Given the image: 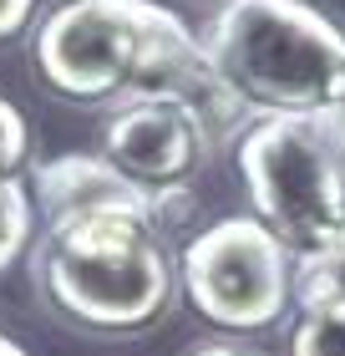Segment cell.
Returning <instances> with one entry per match:
<instances>
[{
    "mask_svg": "<svg viewBox=\"0 0 345 356\" xmlns=\"http://www.w3.org/2000/svg\"><path fill=\"white\" fill-rule=\"evenodd\" d=\"M41 76L56 92L96 97H173L203 133H224L244 102L224 87L193 31L158 0H67L36 36Z\"/></svg>",
    "mask_w": 345,
    "mask_h": 356,
    "instance_id": "obj_1",
    "label": "cell"
},
{
    "mask_svg": "<svg viewBox=\"0 0 345 356\" xmlns=\"http://www.w3.org/2000/svg\"><path fill=\"white\" fill-rule=\"evenodd\" d=\"M203 56L239 102L320 112L345 87V31L305 0H228Z\"/></svg>",
    "mask_w": 345,
    "mask_h": 356,
    "instance_id": "obj_2",
    "label": "cell"
},
{
    "mask_svg": "<svg viewBox=\"0 0 345 356\" xmlns=\"http://www.w3.org/2000/svg\"><path fill=\"white\" fill-rule=\"evenodd\" d=\"M46 290L96 331H137L168 305L173 275L153 214H96L46 234Z\"/></svg>",
    "mask_w": 345,
    "mask_h": 356,
    "instance_id": "obj_3",
    "label": "cell"
},
{
    "mask_svg": "<svg viewBox=\"0 0 345 356\" xmlns=\"http://www.w3.org/2000/svg\"><path fill=\"white\" fill-rule=\"evenodd\" d=\"M244 188L259 219L294 250L345 229V163L310 112H274L239 143Z\"/></svg>",
    "mask_w": 345,
    "mask_h": 356,
    "instance_id": "obj_4",
    "label": "cell"
},
{
    "mask_svg": "<svg viewBox=\"0 0 345 356\" xmlns=\"http://www.w3.org/2000/svg\"><path fill=\"white\" fill-rule=\"evenodd\" d=\"M289 245L264 219H219L183 250L188 300L228 331H259L289 305Z\"/></svg>",
    "mask_w": 345,
    "mask_h": 356,
    "instance_id": "obj_5",
    "label": "cell"
},
{
    "mask_svg": "<svg viewBox=\"0 0 345 356\" xmlns=\"http://www.w3.org/2000/svg\"><path fill=\"white\" fill-rule=\"evenodd\" d=\"M203 122L173 97H133L107 122V158L147 193H173L203 158Z\"/></svg>",
    "mask_w": 345,
    "mask_h": 356,
    "instance_id": "obj_6",
    "label": "cell"
},
{
    "mask_svg": "<svg viewBox=\"0 0 345 356\" xmlns=\"http://www.w3.org/2000/svg\"><path fill=\"white\" fill-rule=\"evenodd\" d=\"M36 199L46 209V219L56 224H76V219H96V214H153L168 219L162 209L173 204V193H147L133 184L112 158H92V153H67L41 163L36 173Z\"/></svg>",
    "mask_w": 345,
    "mask_h": 356,
    "instance_id": "obj_7",
    "label": "cell"
},
{
    "mask_svg": "<svg viewBox=\"0 0 345 356\" xmlns=\"http://www.w3.org/2000/svg\"><path fill=\"white\" fill-rule=\"evenodd\" d=\"M289 296L300 300V311H345V229L294 254Z\"/></svg>",
    "mask_w": 345,
    "mask_h": 356,
    "instance_id": "obj_8",
    "label": "cell"
},
{
    "mask_svg": "<svg viewBox=\"0 0 345 356\" xmlns=\"http://www.w3.org/2000/svg\"><path fill=\"white\" fill-rule=\"evenodd\" d=\"M31 239V199L15 178H0V270L26 250Z\"/></svg>",
    "mask_w": 345,
    "mask_h": 356,
    "instance_id": "obj_9",
    "label": "cell"
},
{
    "mask_svg": "<svg viewBox=\"0 0 345 356\" xmlns=\"http://www.w3.org/2000/svg\"><path fill=\"white\" fill-rule=\"evenodd\" d=\"M294 356H345V311H305Z\"/></svg>",
    "mask_w": 345,
    "mask_h": 356,
    "instance_id": "obj_10",
    "label": "cell"
},
{
    "mask_svg": "<svg viewBox=\"0 0 345 356\" xmlns=\"http://www.w3.org/2000/svg\"><path fill=\"white\" fill-rule=\"evenodd\" d=\"M26 148H31V138H26L21 107L0 97V178H15V168L26 163Z\"/></svg>",
    "mask_w": 345,
    "mask_h": 356,
    "instance_id": "obj_11",
    "label": "cell"
},
{
    "mask_svg": "<svg viewBox=\"0 0 345 356\" xmlns=\"http://www.w3.org/2000/svg\"><path fill=\"white\" fill-rule=\"evenodd\" d=\"M310 118H315V127H320V133H325V143H330V148H335V158H340V163H345V87L330 97V102H325L320 112H310Z\"/></svg>",
    "mask_w": 345,
    "mask_h": 356,
    "instance_id": "obj_12",
    "label": "cell"
},
{
    "mask_svg": "<svg viewBox=\"0 0 345 356\" xmlns=\"http://www.w3.org/2000/svg\"><path fill=\"white\" fill-rule=\"evenodd\" d=\"M31 10H36V0H0V41L15 36L31 21Z\"/></svg>",
    "mask_w": 345,
    "mask_h": 356,
    "instance_id": "obj_13",
    "label": "cell"
},
{
    "mask_svg": "<svg viewBox=\"0 0 345 356\" xmlns=\"http://www.w3.org/2000/svg\"><path fill=\"white\" fill-rule=\"evenodd\" d=\"M0 356H26V351H21V346H15V341H10V336H0Z\"/></svg>",
    "mask_w": 345,
    "mask_h": 356,
    "instance_id": "obj_14",
    "label": "cell"
},
{
    "mask_svg": "<svg viewBox=\"0 0 345 356\" xmlns=\"http://www.w3.org/2000/svg\"><path fill=\"white\" fill-rule=\"evenodd\" d=\"M199 356H234V351H199Z\"/></svg>",
    "mask_w": 345,
    "mask_h": 356,
    "instance_id": "obj_15",
    "label": "cell"
}]
</instances>
